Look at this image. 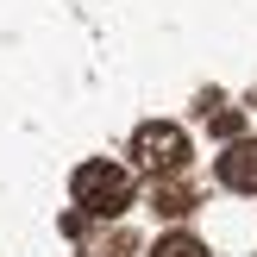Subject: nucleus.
<instances>
[{
    "label": "nucleus",
    "instance_id": "obj_1",
    "mask_svg": "<svg viewBox=\"0 0 257 257\" xmlns=\"http://www.w3.org/2000/svg\"><path fill=\"white\" fill-rule=\"evenodd\" d=\"M69 188H75V207H88L94 220H119V213L138 201L132 170H125V163H107V157H88L82 170L69 176Z\"/></svg>",
    "mask_w": 257,
    "mask_h": 257
},
{
    "label": "nucleus",
    "instance_id": "obj_2",
    "mask_svg": "<svg viewBox=\"0 0 257 257\" xmlns=\"http://www.w3.org/2000/svg\"><path fill=\"white\" fill-rule=\"evenodd\" d=\"M188 145H195V138L182 132V125H170V119H145L132 132V163L145 176H170V170H182L188 163Z\"/></svg>",
    "mask_w": 257,
    "mask_h": 257
},
{
    "label": "nucleus",
    "instance_id": "obj_3",
    "mask_svg": "<svg viewBox=\"0 0 257 257\" xmlns=\"http://www.w3.org/2000/svg\"><path fill=\"white\" fill-rule=\"evenodd\" d=\"M220 188L257 195V138H232V145L220 151Z\"/></svg>",
    "mask_w": 257,
    "mask_h": 257
},
{
    "label": "nucleus",
    "instance_id": "obj_4",
    "mask_svg": "<svg viewBox=\"0 0 257 257\" xmlns=\"http://www.w3.org/2000/svg\"><path fill=\"white\" fill-rule=\"evenodd\" d=\"M151 257H207V245H201L195 232H182V226H176V232H163L157 245H151Z\"/></svg>",
    "mask_w": 257,
    "mask_h": 257
},
{
    "label": "nucleus",
    "instance_id": "obj_5",
    "mask_svg": "<svg viewBox=\"0 0 257 257\" xmlns=\"http://www.w3.org/2000/svg\"><path fill=\"white\" fill-rule=\"evenodd\" d=\"M157 207H163V213H195V188H163Z\"/></svg>",
    "mask_w": 257,
    "mask_h": 257
},
{
    "label": "nucleus",
    "instance_id": "obj_6",
    "mask_svg": "<svg viewBox=\"0 0 257 257\" xmlns=\"http://www.w3.org/2000/svg\"><path fill=\"white\" fill-rule=\"evenodd\" d=\"M213 132H220V138H245V132H238V113H220V119H213Z\"/></svg>",
    "mask_w": 257,
    "mask_h": 257
}]
</instances>
